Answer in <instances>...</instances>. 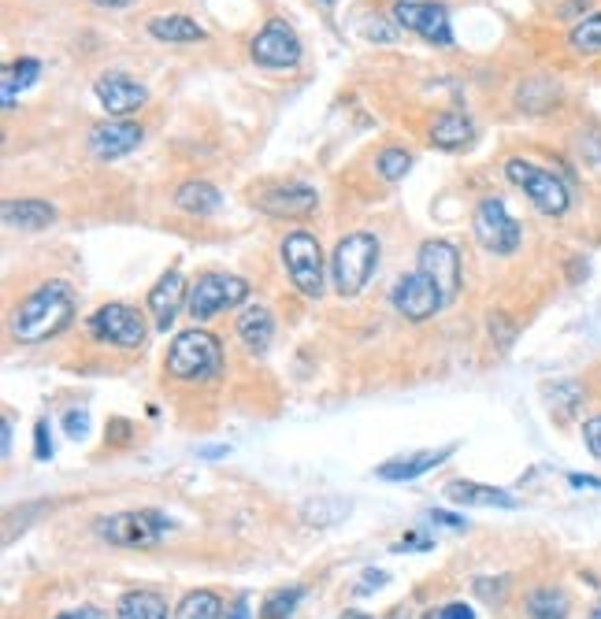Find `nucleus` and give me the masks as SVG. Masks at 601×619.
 I'll list each match as a JSON object with an SVG mask.
<instances>
[{"mask_svg":"<svg viewBox=\"0 0 601 619\" xmlns=\"http://www.w3.org/2000/svg\"><path fill=\"white\" fill-rule=\"evenodd\" d=\"M427 138H430V146L446 149V152L464 149V146H472V141H475V123L464 112H438L435 119H430Z\"/></svg>","mask_w":601,"mask_h":619,"instance_id":"nucleus-20","label":"nucleus"},{"mask_svg":"<svg viewBox=\"0 0 601 619\" xmlns=\"http://www.w3.org/2000/svg\"><path fill=\"white\" fill-rule=\"evenodd\" d=\"M279 256H283V267H286V275H290L293 290H298L301 298H323V290H327L323 249L309 230H290L279 245Z\"/></svg>","mask_w":601,"mask_h":619,"instance_id":"nucleus-5","label":"nucleus"},{"mask_svg":"<svg viewBox=\"0 0 601 619\" xmlns=\"http://www.w3.org/2000/svg\"><path fill=\"white\" fill-rule=\"evenodd\" d=\"M393 23L401 30L420 34L427 45L438 49H453V26H450V8L430 4V0H398L393 4Z\"/></svg>","mask_w":601,"mask_h":619,"instance_id":"nucleus-11","label":"nucleus"},{"mask_svg":"<svg viewBox=\"0 0 601 619\" xmlns=\"http://www.w3.org/2000/svg\"><path fill=\"white\" fill-rule=\"evenodd\" d=\"M583 442H587L590 456L601 460V416H590L587 424H583Z\"/></svg>","mask_w":601,"mask_h":619,"instance_id":"nucleus-34","label":"nucleus"},{"mask_svg":"<svg viewBox=\"0 0 601 619\" xmlns=\"http://www.w3.org/2000/svg\"><path fill=\"white\" fill-rule=\"evenodd\" d=\"M115 619H167V601L156 590H127L115 605Z\"/></svg>","mask_w":601,"mask_h":619,"instance_id":"nucleus-26","label":"nucleus"},{"mask_svg":"<svg viewBox=\"0 0 601 619\" xmlns=\"http://www.w3.org/2000/svg\"><path fill=\"white\" fill-rule=\"evenodd\" d=\"M301 38L286 20H267L249 41V60L267 71H290L301 64Z\"/></svg>","mask_w":601,"mask_h":619,"instance_id":"nucleus-10","label":"nucleus"},{"mask_svg":"<svg viewBox=\"0 0 601 619\" xmlns=\"http://www.w3.org/2000/svg\"><path fill=\"white\" fill-rule=\"evenodd\" d=\"M249 301V282L227 271H209L190 286V301H186V316L193 323H209L220 312L238 308Z\"/></svg>","mask_w":601,"mask_h":619,"instance_id":"nucleus-6","label":"nucleus"},{"mask_svg":"<svg viewBox=\"0 0 601 619\" xmlns=\"http://www.w3.org/2000/svg\"><path fill=\"white\" fill-rule=\"evenodd\" d=\"M446 497L453 505H468V508H516L519 501L513 493L498 490V487H483V482H468V479H456L446 487Z\"/></svg>","mask_w":601,"mask_h":619,"instance_id":"nucleus-21","label":"nucleus"},{"mask_svg":"<svg viewBox=\"0 0 601 619\" xmlns=\"http://www.w3.org/2000/svg\"><path fill=\"white\" fill-rule=\"evenodd\" d=\"M89 334L97 338V342L112 345V349H141L149 338V323L141 316L138 308H130V304H101V308L89 316Z\"/></svg>","mask_w":601,"mask_h":619,"instance_id":"nucleus-9","label":"nucleus"},{"mask_svg":"<svg viewBox=\"0 0 601 619\" xmlns=\"http://www.w3.org/2000/svg\"><path fill=\"white\" fill-rule=\"evenodd\" d=\"M472 235L479 241V249H487V253L494 256H513L519 241H524L519 223L513 219V212L505 209V201H498V197H483V201L475 204Z\"/></svg>","mask_w":601,"mask_h":619,"instance_id":"nucleus-8","label":"nucleus"},{"mask_svg":"<svg viewBox=\"0 0 601 619\" xmlns=\"http://www.w3.org/2000/svg\"><path fill=\"white\" fill-rule=\"evenodd\" d=\"M64 427H67L71 438H83L86 427H89V412L86 408H71L67 416H64Z\"/></svg>","mask_w":601,"mask_h":619,"instance_id":"nucleus-35","label":"nucleus"},{"mask_svg":"<svg viewBox=\"0 0 601 619\" xmlns=\"http://www.w3.org/2000/svg\"><path fill=\"white\" fill-rule=\"evenodd\" d=\"M186 301H190V286H186V278L178 271H167L160 278L156 286L149 290V316H152V327L156 330H172L178 312L186 308Z\"/></svg>","mask_w":601,"mask_h":619,"instance_id":"nucleus-16","label":"nucleus"},{"mask_svg":"<svg viewBox=\"0 0 601 619\" xmlns=\"http://www.w3.org/2000/svg\"><path fill=\"white\" fill-rule=\"evenodd\" d=\"M490 334L498 338L501 349H509V345H513V338H516V327L505 316H501V312H494V316H490Z\"/></svg>","mask_w":601,"mask_h":619,"instance_id":"nucleus-33","label":"nucleus"},{"mask_svg":"<svg viewBox=\"0 0 601 619\" xmlns=\"http://www.w3.org/2000/svg\"><path fill=\"white\" fill-rule=\"evenodd\" d=\"M342 619H372V616H364V612H346Z\"/></svg>","mask_w":601,"mask_h":619,"instance_id":"nucleus-47","label":"nucleus"},{"mask_svg":"<svg viewBox=\"0 0 601 619\" xmlns=\"http://www.w3.org/2000/svg\"><path fill=\"white\" fill-rule=\"evenodd\" d=\"M238 338H241V345L249 349V353H256V356H264L267 349H272V338H275V319H272V312L264 308V304H249V308H241L238 312Z\"/></svg>","mask_w":601,"mask_h":619,"instance_id":"nucleus-19","label":"nucleus"},{"mask_svg":"<svg viewBox=\"0 0 601 619\" xmlns=\"http://www.w3.org/2000/svg\"><path fill=\"white\" fill-rule=\"evenodd\" d=\"M505 590H509V579H498L494 586H490L487 579H475V594L487 601H505Z\"/></svg>","mask_w":601,"mask_h":619,"instance_id":"nucleus-36","label":"nucleus"},{"mask_svg":"<svg viewBox=\"0 0 601 619\" xmlns=\"http://www.w3.org/2000/svg\"><path fill=\"white\" fill-rule=\"evenodd\" d=\"M320 204V193L312 190V186H279V190H267L256 197V209L264 215H293V219H301V215L316 212Z\"/></svg>","mask_w":601,"mask_h":619,"instance_id":"nucleus-17","label":"nucleus"},{"mask_svg":"<svg viewBox=\"0 0 601 619\" xmlns=\"http://www.w3.org/2000/svg\"><path fill=\"white\" fill-rule=\"evenodd\" d=\"M505 178L516 186V190H524V197L531 201V209L538 215H550V219H561V215H568L572 209V186L564 182L558 172H550V167H538L531 160H505Z\"/></svg>","mask_w":601,"mask_h":619,"instance_id":"nucleus-3","label":"nucleus"},{"mask_svg":"<svg viewBox=\"0 0 601 619\" xmlns=\"http://www.w3.org/2000/svg\"><path fill=\"white\" fill-rule=\"evenodd\" d=\"M364 579H367V582H364V586H361V590H372V586H375V590H379V586H383V582H387V576H383V571H364Z\"/></svg>","mask_w":601,"mask_h":619,"instance_id":"nucleus-43","label":"nucleus"},{"mask_svg":"<svg viewBox=\"0 0 601 619\" xmlns=\"http://www.w3.org/2000/svg\"><path fill=\"white\" fill-rule=\"evenodd\" d=\"M167 531H175V523L164 513H152V508H141V513H115L97 523V534H101L104 542L120 545V549H149V545H156Z\"/></svg>","mask_w":601,"mask_h":619,"instance_id":"nucleus-7","label":"nucleus"},{"mask_svg":"<svg viewBox=\"0 0 601 619\" xmlns=\"http://www.w3.org/2000/svg\"><path fill=\"white\" fill-rule=\"evenodd\" d=\"M12 456V416H4V460Z\"/></svg>","mask_w":601,"mask_h":619,"instance_id":"nucleus-44","label":"nucleus"},{"mask_svg":"<svg viewBox=\"0 0 601 619\" xmlns=\"http://www.w3.org/2000/svg\"><path fill=\"white\" fill-rule=\"evenodd\" d=\"M304 590L301 586H286V590H275L272 597L264 601V608H260V619H290L293 608L301 605Z\"/></svg>","mask_w":601,"mask_h":619,"instance_id":"nucleus-31","label":"nucleus"},{"mask_svg":"<svg viewBox=\"0 0 601 619\" xmlns=\"http://www.w3.org/2000/svg\"><path fill=\"white\" fill-rule=\"evenodd\" d=\"M390 304H393V312H398L401 319H409V323H427V319H435L438 312L446 308V301H442V293L435 290V282H430L427 275H420V271H409V275H401L398 282H393Z\"/></svg>","mask_w":601,"mask_h":619,"instance_id":"nucleus-12","label":"nucleus"},{"mask_svg":"<svg viewBox=\"0 0 601 619\" xmlns=\"http://www.w3.org/2000/svg\"><path fill=\"white\" fill-rule=\"evenodd\" d=\"M164 367L178 382H209L223 367V349L209 330H201V327L183 330V334L172 342V349H167Z\"/></svg>","mask_w":601,"mask_h":619,"instance_id":"nucleus-4","label":"nucleus"},{"mask_svg":"<svg viewBox=\"0 0 601 619\" xmlns=\"http://www.w3.org/2000/svg\"><path fill=\"white\" fill-rule=\"evenodd\" d=\"M572 487H590V490H601V479H594V475H568Z\"/></svg>","mask_w":601,"mask_h":619,"instance_id":"nucleus-41","label":"nucleus"},{"mask_svg":"<svg viewBox=\"0 0 601 619\" xmlns=\"http://www.w3.org/2000/svg\"><path fill=\"white\" fill-rule=\"evenodd\" d=\"M78 312V298L71 290V282L64 278H52V282L38 286L34 293L15 304L12 316H8V334L20 345H41L49 338L64 334V330L75 323Z\"/></svg>","mask_w":601,"mask_h":619,"instance_id":"nucleus-1","label":"nucleus"},{"mask_svg":"<svg viewBox=\"0 0 601 619\" xmlns=\"http://www.w3.org/2000/svg\"><path fill=\"white\" fill-rule=\"evenodd\" d=\"M435 619H475V612L468 605H461V601H453V605H446V608H438Z\"/></svg>","mask_w":601,"mask_h":619,"instance_id":"nucleus-38","label":"nucleus"},{"mask_svg":"<svg viewBox=\"0 0 601 619\" xmlns=\"http://www.w3.org/2000/svg\"><path fill=\"white\" fill-rule=\"evenodd\" d=\"M427 519L430 523H438V527H450V531H464V519H456V516H450V513H427Z\"/></svg>","mask_w":601,"mask_h":619,"instance_id":"nucleus-40","label":"nucleus"},{"mask_svg":"<svg viewBox=\"0 0 601 619\" xmlns=\"http://www.w3.org/2000/svg\"><path fill=\"white\" fill-rule=\"evenodd\" d=\"M93 97L97 104L104 108V115L112 119H127V115L141 112L149 104V89L138 83V78L123 75V71H104L93 83Z\"/></svg>","mask_w":601,"mask_h":619,"instance_id":"nucleus-14","label":"nucleus"},{"mask_svg":"<svg viewBox=\"0 0 601 619\" xmlns=\"http://www.w3.org/2000/svg\"><path fill=\"white\" fill-rule=\"evenodd\" d=\"M527 619H568L572 616V597L561 586H538L524 601Z\"/></svg>","mask_w":601,"mask_h":619,"instance_id":"nucleus-25","label":"nucleus"},{"mask_svg":"<svg viewBox=\"0 0 601 619\" xmlns=\"http://www.w3.org/2000/svg\"><path fill=\"white\" fill-rule=\"evenodd\" d=\"M149 34L164 45H193V41H204L209 30L201 23L190 20L183 12H167V15H152L149 20Z\"/></svg>","mask_w":601,"mask_h":619,"instance_id":"nucleus-22","label":"nucleus"},{"mask_svg":"<svg viewBox=\"0 0 601 619\" xmlns=\"http://www.w3.org/2000/svg\"><path fill=\"white\" fill-rule=\"evenodd\" d=\"M568 49L576 56H601V12H590L568 30Z\"/></svg>","mask_w":601,"mask_h":619,"instance_id":"nucleus-28","label":"nucleus"},{"mask_svg":"<svg viewBox=\"0 0 601 619\" xmlns=\"http://www.w3.org/2000/svg\"><path fill=\"white\" fill-rule=\"evenodd\" d=\"M34 456H38V460H52L49 419H38V427H34Z\"/></svg>","mask_w":601,"mask_h":619,"instance_id":"nucleus-32","label":"nucleus"},{"mask_svg":"<svg viewBox=\"0 0 601 619\" xmlns=\"http://www.w3.org/2000/svg\"><path fill=\"white\" fill-rule=\"evenodd\" d=\"M175 619H223V601L212 590H193L178 601Z\"/></svg>","mask_w":601,"mask_h":619,"instance_id":"nucleus-29","label":"nucleus"},{"mask_svg":"<svg viewBox=\"0 0 601 619\" xmlns=\"http://www.w3.org/2000/svg\"><path fill=\"white\" fill-rule=\"evenodd\" d=\"M450 453H453V445L438 449V453H430V449H427V453L401 456V460L383 464V468H375V475H379V479H387V482H409V479H420V475H427L430 468H438V464H442Z\"/></svg>","mask_w":601,"mask_h":619,"instance_id":"nucleus-24","label":"nucleus"},{"mask_svg":"<svg viewBox=\"0 0 601 619\" xmlns=\"http://www.w3.org/2000/svg\"><path fill=\"white\" fill-rule=\"evenodd\" d=\"M587 619H601V601H598L594 608H590V616H587Z\"/></svg>","mask_w":601,"mask_h":619,"instance_id":"nucleus-46","label":"nucleus"},{"mask_svg":"<svg viewBox=\"0 0 601 619\" xmlns=\"http://www.w3.org/2000/svg\"><path fill=\"white\" fill-rule=\"evenodd\" d=\"M141 141H146V130H141L138 123H127V119H108V123H97V127L89 130V152H93V160H101V164H112V160H120V156H130Z\"/></svg>","mask_w":601,"mask_h":619,"instance_id":"nucleus-15","label":"nucleus"},{"mask_svg":"<svg viewBox=\"0 0 601 619\" xmlns=\"http://www.w3.org/2000/svg\"><path fill=\"white\" fill-rule=\"evenodd\" d=\"M416 271L435 282V290L442 293L446 304L456 301V293H461V253H456L453 241H424L416 256Z\"/></svg>","mask_w":601,"mask_h":619,"instance_id":"nucleus-13","label":"nucleus"},{"mask_svg":"<svg viewBox=\"0 0 601 619\" xmlns=\"http://www.w3.org/2000/svg\"><path fill=\"white\" fill-rule=\"evenodd\" d=\"M0 219L12 230H45L57 223V209L49 201H38V197H20V201L0 204Z\"/></svg>","mask_w":601,"mask_h":619,"instance_id":"nucleus-18","label":"nucleus"},{"mask_svg":"<svg viewBox=\"0 0 601 619\" xmlns=\"http://www.w3.org/2000/svg\"><path fill=\"white\" fill-rule=\"evenodd\" d=\"M227 619H249V601L246 597L235 601V605L227 608Z\"/></svg>","mask_w":601,"mask_h":619,"instance_id":"nucleus-42","label":"nucleus"},{"mask_svg":"<svg viewBox=\"0 0 601 619\" xmlns=\"http://www.w3.org/2000/svg\"><path fill=\"white\" fill-rule=\"evenodd\" d=\"M379 238L367 235V230H353L335 245L330 253V282L342 298H356L367 282H372L375 267H379Z\"/></svg>","mask_w":601,"mask_h":619,"instance_id":"nucleus-2","label":"nucleus"},{"mask_svg":"<svg viewBox=\"0 0 601 619\" xmlns=\"http://www.w3.org/2000/svg\"><path fill=\"white\" fill-rule=\"evenodd\" d=\"M223 204V193L215 190L212 182H204V178H190V182H183L175 190V209L186 212V215H197V219H204V215H215Z\"/></svg>","mask_w":601,"mask_h":619,"instance_id":"nucleus-23","label":"nucleus"},{"mask_svg":"<svg viewBox=\"0 0 601 619\" xmlns=\"http://www.w3.org/2000/svg\"><path fill=\"white\" fill-rule=\"evenodd\" d=\"M38 75H41V64L34 56H23V60H15L12 67H4V93H0V101H4V108H15V93H23L26 86H34L38 83Z\"/></svg>","mask_w":601,"mask_h":619,"instance_id":"nucleus-27","label":"nucleus"},{"mask_svg":"<svg viewBox=\"0 0 601 619\" xmlns=\"http://www.w3.org/2000/svg\"><path fill=\"white\" fill-rule=\"evenodd\" d=\"M97 8H127L130 0H93Z\"/></svg>","mask_w":601,"mask_h":619,"instance_id":"nucleus-45","label":"nucleus"},{"mask_svg":"<svg viewBox=\"0 0 601 619\" xmlns=\"http://www.w3.org/2000/svg\"><path fill=\"white\" fill-rule=\"evenodd\" d=\"M405 549H412V553H424V549H430V542H427L424 534L409 531L405 538H401V542H393V553H405Z\"/></svg>","mask_w":601,"mask_h":619,"instance_id":"nucleus-37","label":"nucleus"},{"mask_svg":"<svg viewBox=\"0 0 601 619\" xmlns=\"http://www.w3.org/2000/svg\"><path fill=\"white\" fill-rule=\"evenodd\" d=\"M375 172L387 178V182H401V178L412 172V152L409 149H398V146L383 149L379 156H375Z\"/></svg>","mask_w":601,"mask_h":619,"instance_id":"nucleus-30","label":"nucleus"},{"mask_svg":"<svg viewBox=\"0 0 601 619\" xmlns=\"http://www.w3.org/2000/svg\"><path fill=\"white\" fill-rule=\"evenodd\" d=\"M323 4H335V0H323Z\"/></svg>","mask_w":601,"mask_h":619,"instance_id":"nucleus-48","label":"nucleus"},{"mask_svg":"<svg viewBox=\"0 0 601 619\" xmlns=\"http://www.w3.org/2000/svg\"><path fill=\"white\" fill-rule=\"evenodd\" d=\"M57 619H108L101 608H93V605H83V608H67V612H60Z\"/></svg>","mask_w":601,"mask_h":619,"instance_id":"nucleus-39","label":"nucleus"}]
</instances>
